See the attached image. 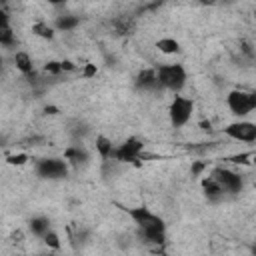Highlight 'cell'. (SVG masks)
I'll return each mask as SVG.
<instances>
[{"label": "cell", "mask_w": 256, "mask_h": 256, "mask_svg": "<svg viewBox=\"0 0 256 256\" xmlns=\"http://www.w3.org/2000/svg\"><path fill=\"white\" fill-rule=\"evenodd\" d=\"M156 48H158L162 54H176V52L180 50V44H178V40H174V38H160V40L156 42Z\"/></svg>", "instance_id": "obj_16"}, {"label": "cell", "mask_w": 256, "mask_h": 256, "mask_svg": "<svg viewBox=\"0 0 256 256\" xmlns=\"http://www.w3.org/2000/svg\"><path fill=\"white\" fill-rule=\"evenodd\" d=\"M64 158L78 166V164H84L88 160V152L84 148H80V146H70V148L64 150Z\"/></svg>", "instance_id": "obj_14"}, {"label": "cell", "mask_w": 256, "mask_h": 256, "mask_svg": "<svg viewBox=\"0 0 256 256\" xmlns=\"http://www.w3.org/2000/svg\"><path fill=\"white\" fill-rule=\"evenodd\" d=\"M138 236L148 244H162L166 240V226H164V222L138 226Z\"/></svg>", "instance_id": "obj_8"}, {"label": "cell", "mask_w": 256, "mask_h": 256, "mask_svg": "<svg viewBox=\"0 0 256 256\" xmlns=\"http://www.w3.org/2000/svg\"><path fill=\"white\" fill-rule=\"evenodd\" d=\"M28 226H30L32 234L34 236H40V238H44V234H48L52 230L50 228V220L46 216H34V218H30Z\"/></svg>", "instance_id": "obj_12"}, {"label": "cell", "mask_w": 256, "mask_h": 256, "mask_svg": "<svg viewBox=\"0 0 256 256\" xmlns=\"http://www.w3.org/2000/svg\"><path fill=\"white\" fill-rule=\"evenodd\" d=\"M32 32H34L38 38H44V40H52V38H54V30H52V26L46 24V22H36V24H32Z\"/></svg>", "instance_id": "obj_17"}, {"label": "cell", "mask_w": 256, "mask_h": 256, "mask_svg": "<svg viewBox=\"0 0 256 256\" xmlns=\"http://www.w3.org/2000/svg\"><path fill=\"white\" fill-rule=\"evenodd\" d=\"M156 74H158L160 86L172 92H180L186 84V70L182 64H164L156 68Z\"/></svg>", "instance_id": "obj_1"}, {"label": "cell", "mask_w": 256, "mask_h": 256, "mask_svg": "<svg viewBox=\"0 0 256 256\" xmlns=\"http://www.w3.org/2000/svg\"><path fill=\"white\" fill-rule=\"evenodd\" d=\"M48 4H54V6H58V4H64L66 0H46Z\"/></svg>", "instance_id": "obj_26"}, {"label": "cell", "mask_w": 256, "mask_h": 256, "mask_svg": "<svg viewBox=\"0 0 256 256\" xmlns=\"http://www.w3.org/2000/svg\"><path fill=\"white\" fill-rule=\"evenodd\" d=\"M254 94H256V90H254Z\"/></svg>", "instance_id": "obj_30"}, {"label": "cell", "mask_w": 256, "mask_h": 256, "mask_svg": "<svg viewBox=\"0 0 256 256\" xmlns=\"http://www.w3.org/2000/svg\"><path fill=\"white\" fill-rule=\"evenodd\" d=\"M96 150H98V154H100V158L102 160H110V156H112V150H114V146H112V140L110 138H106V136H96Z\"/></svg>", "instance_id": "obj_15"}, {"label": "cell", "mask_w": 256, "mask_h": 256, "mask_svg": "<svg viewBox=\"0 0 256 256\" xmlns=\"http://www.w3.org/2000/svg\"><path fill=\"white\" fill-rule=\"evenodd\" d=\"M212 176L220 182V186L224 188V192H228V194H238L240 190H242V178H240V174H236V172H230V170H226V168H214L212 170Z\"/></svg>", "instance_id": "obj_7"}, {"label": "cell", "mask_w": 256, "mask_h": 256, "mask_svg": "<svg viewBox=\"0 0 256 256\" xmlns=\"http://www.w3.org/2000/svg\"><path fill=\"white\" fill-rule=\"evenodd\" d=\"M198 2H202V4H214L216 0H198Z\"/></svg>", "instance_id": "obj_27"}, {"label": "cell", "mask_w": 256, "mask_h": 256, "mask_svg": "<svg viewBox=\"0 0 256 256\" xmlns=\"http://www.w3.org/2000/svg\"><path fill=\"white\" fill-rule=\"evenodd\" d=\"M194 112V102L190 98H184V96H174V100L170 102V108H168V116H170V122L174 128H182L190 116Z\"/></svg>", "instance_id": "obj_3"}, {"label": "cell", "mask_w": 256, "mask_h": 256, "mask_svg": "<svg viewBox=\"0 0 256 256\" xmlns=\"http://www.w3.org/2000/svg\"><path fill=\"white\" fill-rule=\"evenodd\" d=\"M6 2H8V0H2V4H6Z\"/></svg>", "instance_id": "obj_29"}, {"label": "cell", "mask_w": 256, "mask_h": 256, "mask_svg": "<svg viewBox=\"0 0 256 256\" xmlns=\"http://www.w3.org/2000/svg\"><path fill=\"white\" fill-rule=\"evenodd\" d=\"M78 22H80V18H78V16H72V14H68V16H58V18H56V28H58V30H72V28L78 26Z\"/></svg>", "instance_id": "obj_18"}, {"label": "cell", "mask_w": 256, "mask_h": 256, "mask_svg": "<svg viewBox=\"0 0 256 256\" xmlns=\"http://www.w3.org/2000/svg\"><path fill=\"white\" fill-rule=\"evenodd\" d=\"M252 252H254V254H256V246H252Z\"/></svg>", "instance_id": "obj_28"}, {"label": "cell", "mask_w": 256, "mask_h": 256, "mask_svg": "<svg viewBox=\"0 0 256 256\" xmlns=\"http://www.w3.org/2000/svg\"><path fill=\"white\" fill-rule=\"evenodd\" d=\"M26 160H28L26 154H12V156H8V164H12V166H22V164H26Z\"/></svg>", "instance_id": "obj_21"}, {"label": "cell", "mask_w": 256, "mask_h": 256, "mask_svg": "<svg viewBox=\"0 0 256 256\" xmlns=\"http://www.w3.org/2000/svg\"><path fill=\"white\" fill-rule=\"evenodd\" d=\"M44 112H46V114H58V108H56V106H46Z\"/></svg>", "instance_id": "obj_25"}, {"label": "cell", "mask_w": 256, "mask_h": 256, "mask_svg": "<svg viewBox=\"0 0 256 256\" xmlns=\"http://www.w3.org/2000/svg\"><path fill=\"white\" fill-rule=\"evenodd\" d=\"M202 190H204V196L210 202H218L224 196V188L220 186V182L214 176H208V178L202 180Z\"/></svg>", "instance_id": "obj_11"}, {"label": "cell", "mask_w": 256, "mask_h": 256, "mask_svg": "<svg viewBox=\"0 0 256 256\" xmlns=\"http://www.w3.org/2000/svg\"><path fill=\"white\" fill-rule=\"evenodd\" d=\"M14 64H16V68H18L24 76L34 74V64H32V58H30L28 52H16V54H14Z\"/></svg>", "instance_id": "obj_13"}, {"label": "cell", "mask_w": 256, "mask_h": 256, "mask_svg": "<svg viewBox=\"0 0 256 256\" xmlns=\"http://www.w3.org/2000/svg\"><path fill=\"white\" fill-rule=\"evenodd\" d=\"M60 64H62V72H74L76 70V64L70 60H60Z\"/></svg>", "instance_id": "obj_22"}, {"label": "cell", "mask_w": 256, "mask_h": 256, "mask_svg": "<svg viewBox=\"0 0 256 256\" xmlns=\"http://www.w3.org/2000/svg\"><path fill=\"white\" fill-rule=\"evenodd\" d=\"M124 210L128 212V216L134 220L136 226H148V224H158V222H162L160 216H156L154 212H150V210L144 208V206H138V208H124Z\"/></svg>", "instance_id": "obj_9"}, {"label": "cell", "mask_w": 256, "mask_h": 256, "mask_svg": "<svg viewBox=\"0 0 256 256\" xmlns=\"http://www.w3.org/2000/svg\"><path fill=\"white\" fill-rule=\"evenodd\" d=\"M226 104L234 116H246L256 110V94L246 90H232L226 96Z\"/></svg>", "instance_id": "obj_2"}, {"label": "cell", "mask_w": 256, "mask_h": 256, "mask_svg": "<svg viewBox=\"0 0 256 256\" xmlns=\"http://www.w3.org/2000/svg\"><path fill=\"white\" fill-rule=\"evenodd\" d=\"M142 142L138 140V138H128L124 144H120L118 148H114L112 150V160L114 162H134L138 156H140V152H142Z\"/></svg>", "instance_id": "obj_6"}, {"label": "cell", "mask_w": 256, "mask_h": 256, "mask_svg": "<svg viewBox=\"0 0 256 256\" xmlns=\"http://www.w3.org/2000/svg\"><path fill=\"white\" fill-rule=\"evenodd\" d=\"M36 174L40 178H48V180H58V178H66L68 174V166L64 160L60 158H40L36 162Z\"/></svg>", "instance_id": "obj_4"}, {"label": "cell", "mask_w": 256, "mask_h": 256, "mask_svg": "<svg viewBox=\"0 0 256 256\" xmlns=\"http://www.w3.org/2000/svg\"><path fill=\"white\" fill-rule=\"evenodd\" d=\"M202 170H204V164H202V162H196V164L192 166V174H200Z\"/></svg>", "instance_id": "obj_24"}, {"label": "cell", "mask_w": 256, "mask_h": 256, "mask_svg": "<svg viewBox=\"0 0 256 256\" xmlns=\"http://www.w3.org/2000/svg\"><path fill=\"white\" fill-rule=\"evenodd\" d=\"M94 74H96V64H86L84 66V76L86 78H92Z\"/></svg>", "instance_id": "obj_23"}, {"label": "cell", "mask_w": 256, "mask_h": 256, "mask_svg": "<svg viewBox=\"0 0 256 256\" xmlns=\"http://www.w3.org/2000/svg\"><path fill=\"white\" fill-rule=\"evenodd\" d=\"M224 134L238 142H256V124L254 122H232L224 128Z\"/></svg>", "instance_id": "obj_5"}, {"label": "cell", "mask_w": 256, "mask_h": 256, "mask_svg": "<svg viewBox=\"0 0 256 256\" xmlns=\"http://www.w3.org/2000/svg\"><path fill=\"white\" fill-rule=\"evenodd\" d=\"M44 244L48 246V248H52V250H60V236L54 232V230H50L48 234H44Z\"/></svg>", "instance_id": "obj_19"}, {"label": "cell", "mask_w": 256, "mask_h": 256, "mask_svg": "<svg viewBox=\"0 0 256 256\" xmlns=\"http://www.w3.org/2000/svg\"><path fill=\"white\" fill-rule=\"evenodd\" d=\"M134 84H136L138 90H144V92L162 88V86H160V80H158V74H156V70H152V68L142 70V72L136 76V82H134Z\"/></svg>", "instance_id": "obj_10"}, {"label": "cell", "mask_w": 256, "mask_h": 256, "mask_svg": "<svg viewBox=\"0 0 256 256\" xmlns=\"http://www.w3.org/2000/svg\"><path fill=\"white\" fill-rule=\"evenodd\" d=\"M44 72H46V74H52V76H58V74L62 72V64L56 62V60H50V62L44 64Z\"/></svg>", "instance_id": "obj_20"}]
</instances>
